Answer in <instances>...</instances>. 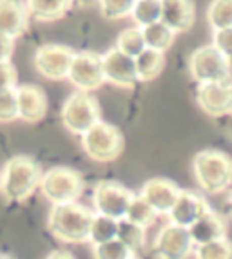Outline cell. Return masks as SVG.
I'll return each mask as SVG.
<instances>
[{"label":"cell","mask_w":232,"mask_h":259,"mask_svg":"<svg viewBox=\"0 0 232 259\" xmlns=\"http://www.w3.org/2000/svg\"><path fill=\"white\" fill-rule=\"evenodd\" d=\"M93 212L76 201L55 203L49 210L48 229L65 245H84L89 241V225Z\"/></svg>","instance_id":"cell-1"},{"label":"cell","mask_w":232,"mask_h":259,"mask_svg":"<svg viewBox=\"0 0 232 259\" xmlns=\"http://www.w3.org/2000/svg\"><path fill=\"white\" fill-rule=\"evenodd\" d=\"M40 178H42V170L33 158L26 154L13 156L9 158L2 170L0 192L11 203H24L38 189Z\"/></svg>","instance_id":"cell-2"},{"label":"cell","mask_w":232,"mask_h":259,"mask_svg":"<svg viewBox=\"0 0 232 259\" xmlns=\"http://www.w3.org/2000/svg\"><path fill=\"white\" fill-rule=\"evenodd\" d=\"M192 172L207 194H223L232 185L230 156L218 149H203L192 160Z\"/></svg>","instance_id":"cell-3"},{"label":"cell","mask_w":232,"mask_h":259,"mask_svg":"<svg viewBox=\"0 0 232 259\" xmlns=\"http://www.w3.org/2000/svg\"><path fill=\"white\" fill-rule=\"evenodd\" d=\"M82 149L89 160L96 163H111L124 152V134L116 125L98 120L82 134Z\"/></svg>","instance_id":"cell-4"},{"label":"cell","mask_w":232,"mask_h":259,"mask_svg":"<svg viewBox=\"0 0 232 259\" xmlns=\"http://www.w3.org/2000/svg\"><path fill=\"white\" fill-rule=\"evenodd\" d=\"M40 192L48 201L55 203H69L76 201L84 192V176L74 168L53 167L40 178Z\"/></svg>","instance_id":"cell-5"},{"label":"cell","mask_w":232,"mask_h":259,"mask_svg":"<svg viewBox=\"0 0 232 259\" xmlns=\"http://www.w3.org/2000/svg\"><path fill=\"white\" fill-rule=\"evenodd\" d=\"M62 123L74 136H82L87 129L102 120L98 98L91 93L76 91L65 100L62 107Z\"/></svg>","instance_id":"cell-6"},{"label":"cell","mask_w":232,"mask_h":259,"mask_svg":"<svg viewBox=\"0 0 232 259\" xmlns=\"http://www.w3.org/2000/svg\"><path fill=\"white\" fill-rule=\"evenodd\" d=\"M189 73L198 83L230 80V58L223 56L214 46L198 48L189 58Z\"/></svg>","instance_id":"cell-7"},{"label":"cell","mask_w":232,"mask_h":259,"mask_svg":"<svg viewBox=\"0 0 232 259\" xmlns=\"http://www.w3.org/2000/svg\"><path fill=\"white\" fill-rule=\"evenodd\" d=\"M67 80L78 91H96L103 83L102 55L95 51L74 53L67 71Z\"/></svg>","instance_id":"cell-8"},{"label":"cell","mask_w":232,"mask_h":259,"mask_svg":"<svg viewBox=\"0 0 232 259\" xmlns=\"http://www.w3.org/2000/svg\"><path fill=\"white\" fill-rule=\"evenodd\" d=\"M133 196V192L122 183L103 180V182L96 183L95 190H93V207L98 214L122 220Z\"/></svg>","instance_id":"cell-9"},{"label":"cell","mask_w":232,"mask_h":259,"mask_svg":"<svg viewBox=\"0 0 232 259\" xmlns=\"http://www.w3.org/2000/svg\"><path fill=\"white\" fill-rule=\"evenodd\" d=\"M74 51L62 44H46L34 53V67L44 78L58 82L67 78V71Z\"/></svg>","instance_id":"cell-10"},{"label":"cell","mask_w":232,"mask_h":259,"mask_svg":"<svg viewBox=\"0 0 232 259\" xmlns=\"http://www.w3.org/2000/svg\"><path fill=\"white\" fill-rule=\"evenodd\" d=\"M154 250L164 259H185L192 255L194 243L189 229L174 223L165 225L154 239Z\"/></svg>","instance_id":"cell-11"},{"label":"cell","mask_w":232,"mask_h":259,"mask_svg":"<svg viewBox=\"0 0 232 259\" xmlns=\"http://www.w3.org/2000/svg\"><path fill=\"white\" fill-rule=\"evenodd\" d=\"M102 74L103 82H109L120 89H131L138 82L134 58L116 48L102 55Z\"/></svg>","instance_id":"cell-12"},{"label":"cell","mask_w":232,"mask_h":259,"mask_svg":"<svg viewBox=\"0 0 232 259\" xmlns=\"http://www.w3.org/2000/svg\"><path fill=\"white\" fill-rule=\"evenodd\" d=\"M198 107L211 118H223L232 112V85L227 82L200 83L196 93Z\"/></svg>","instance_id":"cell-13"},{"label":"cell","mask_w":232,"mask_h":259,"mask_svg":"<svg viewBox=\"0 0 232 259\" xmlns=\"http://www.w3.org/2000/svg\"><path fill=\"white\" fill-rule=\"evenodd\" d=\"M17 105L18 120L26 123H38L48 114V96L34 83L17 85Z\"/></svg>","instance_id":"cell-14"},{"label":"cell","mask_w":232,"mask_h":259,"mask_svg":"<svg viewBox=\"0 0 232 259\" xmlns=\"http://www.w3.org/2000/svg\"><path fill=\"white\" fill-rule=\"evenodd\" d=\"M178 192H180V187L167 178H150L143 183L140 196L154 208L158 216H167L172 203L176 201Z\"/></svg>","instance_id":"cell-15"},{"label":"cell","mask_w":232,"mask_h":259,"mask_svg":"<svg viewBox=\"0 0 232 259\" xmlns=\"http://www.w3.org/2000/svg\"><path fill=\"white\" fill-rule=\"evenodd\" d=\"M209 208L211 207L207 205L203 196L196 194L192 190L180 189L176 201L172 203L171 210L167 212V216H169V220H171V223L189 229L190 225L198 220L203 212L209 210Z\"/></svg>","instance_id":"cell-16"},{"label":"cell","mask_w":232,"mask_h":259,"mask_svg":"<svg viewBox=\"0 0 232 259\" xmlns=\"http://www.w3.org/2000/svg\"><path fill=\"white\" fill-rule=\"evenodd\" d=\"M160 20L171 27L174 33H185L196 22V6L194 0H162Z\"/></svg>","instance_id":"cell-17"},{"label":"cell","mask_w":232,"mask_h":259,"mask_svg":"<svg viewBox=\"0 0 232 259\" xmlns=\"http://www.w3.org/2000/svg\"><path fill=\"white\" fill-rule=\"evenodd\" d=\"M29 13L18 0H0V33L17 40L27 31Z\"/></svg>","instance_id":"cell-18"},{"label":"cell","mask_w":232,"mask_h":259,"mask_svg":"<svg viewBox=\"0 0 232 259\" xmlns=\"http://www.w3.org/2000/svg\"><path fill=\"white\" fill-rule=\"evenodd\" d=\"M189 234L194 246H196L202 245V243L214 241V239L219 238H227V227H225V221L221 220V216L209 208L190 225Z\"/></svg>","instance_id":"cell-19"},{"label":"cell","mask_w":232,"mask_h":259,"mask_svg":"<svg viewBox=\"0 0 232 259\" xmlns=\"http://www.w3.org/2000/svg\"><path fill=\"white\" fill-rule=\"evenodd\" d=\"M73 8V0H26L27 13L38 22H56Z\"/></svg>","instance_id":"cell-20"},{"label":"cell","mask_w":232,"mask_h":259,"mask_svg":"<svg viewBox=\"0 0 232 259\" xmlns=\"http://www.w3.org/2000/svg\"><path fill=\"white\" fill-rule=\"evenodd\" d=\"M134 69L138 82H152L165 69V53L145 48L134 56Z\"/></svg>","instance_id":"cell-21"},{"label":"cell","mask_w":232,"mask_h":259,"mask_svg":"<svg viewBox=\"0 0 232 259\" xmlns=\"http://www.w3.org/2000/svg\"><path fill=\"white\" fill-rule=\"evenodd\" d=\"M142 31V38L145 48L154 49V51H169L174 44V31L171 27H167L162 20H156L152 24H147V26L140 27Z\"/></svg>","instance_id":"cell-22"},{"label":"cell","mask_w":232,"mask_h":259,"mask_svg":"<svg viewBox=\"0 0 232 259\" xmlns=\"http://www.w3.org/2000/svg\"><path fill=\"white\" fill-rule=\"evenodd\" d=\"M147 229L140 227V225L133 223V221H127L125 218L118 220V229H116V238L120 239L129 250H133L134 254L145 248L147 243Z\"/></svg>","instance_id":"cell-23"},{"label":"cell","mask_w":232,"mask_h":259,"mask_svg":"<svg viewBox=\"0 0 232 259\" xmlns=\"http://www.w3.org/2000/svg\"><path fill=\"white\" fill-rule=\"evenodd\" d=\"M124 218L127 221H133V223L140 225L143 229H149L158 220V214H156L154 208L150 207L142 196H133L129 205H127V210H125Z\"/></svg>","instance_id":"cell-24"},{"label":"cell","mask_w":232,"mask_h":259,"mask_svg":"<svg viewBox=\"0 0 232 259\" xmlns=\"http://www.w3.org/2000/svg\"><path fill=\"white\" fill-rule=\"evenodd\" d=\"M116 229H118V220L109 218L105 214H93V220L89 225V241L91 245H98V243L109 241L116 238Z\"/></svg>","instance_id":"cell-25"},{"label":"cell","mask_w":232,"mask_h":259,"mask_svg":"<svg viewBox=\"0 0 232 259\" xmlns=\"http://www.w3.org/2000/svg\"><path fill=\"white\" fill-rule=\"evenodd\" d=\"M129 15L138 27L152 24V22L160 20V15H162V0H134V6Z\"/></svg>","instance_id":"cell-26"},{"label":"cell","mask_w":232,"mask_h":259,"mask_svg":"<svg viewBox=\"0 0 232 259\" xmlns=\"http://www.w3.org/2000/svg\"><path fill=\"white\" fill-rule=\"evenodd\" d=\"M207 20L212 29L232 27V0H212L207 9Z\"/></svg>","instance_id":"cell-27"},{"label":"cell","mask_w":232,"mask_h":259,"mask_svg":"<svg viewBox=\"0 0 232 259\" xmlns=\"http://www.w3.org/2000/svg\"><path fill=\"white\" fill-rule=\"evenodd\" d=\"M93 257L96 259H131L136 257L133 250H129L118 238H112L109 241L93 245Z\"/></svg>","instance_id":"cell-28"},{"label":"cell","mask_w":232,"mask_h":259,"mask_svg":"<svg viewBox=\"0 0 232 259\" xmlns=\"http://www.w3.org/2000/svg\"><path fill=\"white\" fill-rule=\"evenodd\" d=\"M192 254L198 259H230L232 246L227 238H219V239H214V241L196 245Z\"/></svg>","instance_id":"cell-29"},{"label":"cell","mask_w":232,"mask_h":259,"mask_svg":"<svg viewBox=\"0 0 232 259\" xmlns=\"http://www.w3.org/2000/svg\"><path fill=\"white\" fill-rule=\"evenodd\" d=\"M116 49H120L122 53L129 56H136L145 49V44L142 38V31L140 27H129V29H124L116 38Z\"/></svg>","instance_id":"cell-30"},{"label":"cell","mask_w":232,"mask_h":259,"mask_svg":"<svg viewBox=\"0 0 232 259\" xmlns=\"http://www.w3.org/2000/svg\"><path fill=\"white\" fill-rule=\"evenodd\" d=\"M134 0H98L100 13L107 20H122L129 17Z\"/></svg>","instance_id":"cell-31"},{"label":"cell","mask_w":232,"mask_h":259,"mask_svg":"<svg viewBox=\"0 0 232 259\" xmlns=\"http://www.w3.org/2000/svg\"><path fill=\"white\" fill-rule=\"evenodd\" d=\"M18 120L17 87L0 93V123H11Z\"/></svg>","instance_id":"cell-32"},{"label":"cell","mask_w":232,"mask_h":259,"mask_svg":"<svg viewBox=\"0 0 232 259\" xmlns=\"http://www.w3.org/2000/svg\"><path fill=\"white\" fill-rule=\"evenodd\" d=\"M18 83V71L9 60L0 62V93L13 89Z\"/></svg>","instance_id":"cell-33"},{"label":"cell","mask_w":232,"mask_h":259,"mask_svg":"<svg viewBox=\"0 0 232 259\" xmlns=\"http://www.w3.org/2000/svg\"><path fill=\"white\" fill-rule=\"evenodd\" d=\"M212 46L218 49L219 53L227 58L232 55V27H225V29H214L212 35Z\"/></svg>","instance_id":"cell-34"},{"label":"cell","mask_w":232,"mask_h":259,"mask_svg":"<svg viewBox=\"0 0 232 259\" xmlns=\"http://www.w3.org/2000/svg\"><path fill=\"white\" fill-rule=\"evenodd\" d=\"M13 49H15V38L0 33V62L11 60Z\"/></svg>","instance_id":"cell-35"},{"label":"cell","mask_w":232,"mask_h":259,"mask_svg":"<svg viewBox=\"0 0 232 259\" xmlns=\"http://www.w3.org/2000/svg\"><path fill=\"white\" fill-rule=\"evenodd\" d=\"M56 257H67V259H74L73 254H69V252H51L48 255V259H56Z\"/></svg>","instance_id":"cell-36"},{"label":"cell","mask_w":232,"mask_h":259,"mask_svg":"<svg viewBox=\"0 0 232 259\" xmlns=\"http://www.w3.org/2000/svg\"><path fill=\"white\" fill-rule=\"evenodd\" d=\"M73 4L78 8H89V6L95 4V0H73Z\"/></svg>","instance_id":"cell-37"},{"label":"cell","mask_w":232,"mask_h":259,"mask_svg":"<svg viewBox=\"0 0 232 259\" xmlns=\"http://www.w3.org/2000/svg\"><path fill=\"white\" fill-rule=\"evenodd\" d=\"M0 187H2V172H0Z\"/></svg>","instance_id":"cell-38"}]
</instances>
